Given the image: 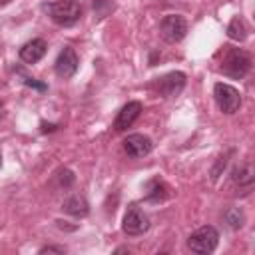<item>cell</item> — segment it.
<instances>
[{"label": "cell", "instance_id": "cell-1", "mask_svg": "<svg viewBox=\"0 0 255 255\" xmlns=\"http://www.w3.org/2000/svg\"><path fill=\"white\" fill-rule=\"evenodd\" d=\"M219 70L229 76V78H235V80H241L247 76V72L251 70V56L239 48H231V46H225L223 50V60H221V66Z\"/></svg>", "mask_w": 255, "mask_h": 255}, {"label": "cell", "instance_id": "cell-2", "mask_svg": "<svg viewBox=\"0 0 255 255\" xmlns=\"http://www.w3.org/2000/svg\"><path fill=\"white\" fill-rule=\"evenodd\" d=\"M46 14L58 24V26H74L80 16H82V6L78 0H58V2H50L44 4Z\"/></svg>", "mask_w": 255, "mask_h": 255}, {"label": "cell", "instance_id": "cell-3", "mask_svg": "<svg viewBox=\"0 0 255 255\" xmlns=\"http://www.w3.org/2000/svg\"><path fill=\"white\" fill-rule=\"evenodd\" d=\"M217 243H219V233L213 225H203V227L195 229L187 239V247L199 255H207V253L215 251Z\"/></svg>", "mask_w": 255, "mask_h": 255}, {"label": "cell", "instance_id": "cell-4", "mask_svg": "<svg viewBox=\"0 0 255 255\" xmlns=\"http://www.w3.org/2000/svg\"><path fill=\"white\" fill-rule=\"evenodd\" d=\"M213 98L217 102V108L223 112V114H235L241 106V94L237 88L229 86V84H223V82H217L213 86Z\"/></svg>", "mask_w": 255, "mask_h": 255}, {"label": "cell", "instance_id": "cell-5", "mask_svg": "<svg viewBox=\"0 0 255 255\" xmlns=\"http://www.w3.org/2000/svg\"><path fill=\"white\" fill-rule=\"evenodd\" d=\"M159 32H161V38L165 42L175 44V42H179V40L185 38V34H187V22L179 14H167L161 20V24H159Z\"/></svg>", "mask_w": 255, "mask_h": 255}, {"label": "cell", "instance_id": "cell-6", "mask_svg": "<svg viewBox=\"0 0 255 255\" xmlns=\"http://www.w3.org/2000/svg\"><path fill=\"white\" fill-rule=\"evenodd\" d=\"M147 227H149L147 215L137 205H129L126 215H124V221H122L124 233H128V235H141V233L147 231Z\"/></svg>", "mask_w": 255, "mask_h": 255}, {"label": "cell", "instance_id": "cell-7", "mask_svg": "<svg viewBox=\"0 0 255 255\" xmlns=\"http://www.w3.org/2000/svg\"><path fill=\"white\" fill-rule=\"evenodd\" d=\"M183 88H185V74L183 72H169V74L157 78V82H155V90L163 98L179 96Z\"/></svg>", "mask_w": 255, "mask_h": 255}, {"label": "cell", "instance_id": "cell-8", "mask_svg": "<svg viewBox=\"0 0 255 255\" xmlns=\"http://www.w3.org/2000/svg\"><path fill=\"white\" fill-rule=\"evenodd\" d=\"M124 149L129 157L137 159V157H145L151 149H153V141L143 135V133H131L124 139Z\"/></svg>", "mask_w": 255, "mask_h": 255}, {"label": "cell", "instance_id": "cell-9", "mask_svg": "<svg viewBox=\"0 0 255 255\" xmlns=\"http://www.w3.org/2000/svg\"><path fill=\"white\" fill-rule=\"evenodd\" d=\"M78 56H76V52L70 48V46H66L60 54H58V58H56V62H54V72L60 76V78H72L74 74H76V70H78Z\"/></svg>", "mask_w": 255, "mask_h": 255}, {"label": "cell", "instance_id": "cell-10", "mask_svg": "<svg viewBox=\"0 0 255 255\" xmlns=\"http://www.w3.org/2000/svg\"><path fill=\"white\" fill-rule=\"evenodd\" d=\"M139 114H141V104H139V102H128V104L118 112V118H116V122H114V128H116L118 131L128 129V128L139 118Z\"/></svg>", "mask_w": 255, "mask_h": 255}, {"label": "cell", "instance_id": "cell-11", "mask_svg": "<svg viewBox=\"0 0 255 255\" xmlns=\"http://www.w3.org/2000/svg\"><path fill=\"white\" fill-rule=\"evenodd\" d=\"M46 42L42 38H34L30 42H26L22 48H20V60L26 62V64H36L38 60L44 58L46 54Z\"/></svg>", "mask_w": 255, "mask_h": 255}, {"label": "cell", "instance_id": "cell-12", "mask_svg": "<svg viewBox=\"0 0 255 255\" xmlns=\"http://www.w3.org/2000/svg\"><path fill=\"white\" fill-rule=\"evenodd\" d=\"M64 211L70 213V215H76V217H84V215H88L90 209H88V201L84 197L72 195L64 201Z\"/></svg>", "mask_w": 255, "mask_h": 255}, {"label": "cell", "instance_id": "cell-13", "mask_svg": "<svg viewBox=\"0 0 255 255\" xmlns=\"http://www.w3.org/2000/svg\"><path fill=\"white\" fill-rule=\"evenodd\" d=\"M227 36H229L231 40H237V42H243V40L247 38V24L243 22V18L235 16V18L229 22V26H227Z\"/></svg>", "mask_w": 255, "mask_h": 255}, {"label": "cell", "instance_id": "cell-14", "mask_svg": "<svg viewBox=\"0 0 255 255\" xmlns=\"http://www.w3.org/2000/svg\"><path fill=\"white\" fill-rule=\"evenodd\" d=\"M223 217H225V221L229 223L231 229H239V227H243V223H245V215H243V211H241L239 207H229Z\"/></svg>", "mask_w": 255, "mask_h": 255}, {"label": "cell", "instance_id": "cell-15", "mask_svg": "<svg viewBox=\"0 0 255 255\" xmlns=\"http://www.w3.org/2000/svg\"><path fill=\"white\" fill-rule=\"evenodd\" d=\"M251 173H253V171H251V165H241L239 169H235L233 179L239 181V185H249V183L253 181V175H251Z\"/></svg>", "mask_w": 255, "mask_h": 255}, {"label": "cell", "instance_id": "cell-16", "mask_svg": "<svg viewBox=\"0 0 255 255\" xmlns=\"http://www.w3.org/2000/svg\"><path fill=\"white\" fill-rule=\"evenodd\" d=\"M149 185H151V191H149L147 199H151V201H161V199L165 197V193H159V189L163 187V183H159V181H151Z\"/></svg>", "mask_w": 255, "mask_h": 255}, {"label": "cell", "instance_id": "cell-17", "mask_svg": "<svg viewBox=\"0 0 255 255\" xmlns=\"http://www.w3.org/2000/svg\"><path fill=\"white\" fill-rule=\"evenodd\" d=\"M66 249L64 247H56V245H46L40 249V253H64Z\"/></svg>", "mask_w": 255, "mask_h": 255}, {"label": "cell", "instance_id": "cell-18", "mask_svg": "<svg viewBox=\"0 0 255 255\" xmlns=\"http://www.w3.org/2000/svg\"><path fill=\"white\" fill-rule=\"evenodd\" d=\"M24 84L26 86H32V88H38V90H46V86L44 84H38L34 78H24Z\"/></svg>", "mask_w": 255, "mask_h": 255}, {"label": "cell", "instance_id": "cell-19", "mask_svg": "<svg viewBox=\"0 0 255 255\" xmlns=\"http://www.w3.org/2000/svg\"><path fill=\"white\" fill-rule=\"evenodd\" d=\"M10 0H0V6H4V4H8Z\"/></svg>", "mask_w": 255, "mask_h": 255}, {"label": "cell", "instance_id": "cell-20", "mask_svg": "<svg viewBox=\"0 0 255 255\" xmlns=\"http://www.w3.org/2000/svg\"><path fill=\"white\" fill-rule=\"evenodd\" d=\"M0 118H2V106H0Z\"/></svg>", "mask_w": 255, "mask_h": 255}, {"label": "cell", "instance_id": "cell-21", "mask_svg": "<svg viewBox=\"0 0 255 255\" xmlns=\"http://www.w3.org/2000/svg\"><path fill=\"white\" fill-rule=\"evenodd\" d=\"M0 167H2V155H0Z\"/></svg>", "mask_w": 255, "mask_h": 255}]
</instances>
